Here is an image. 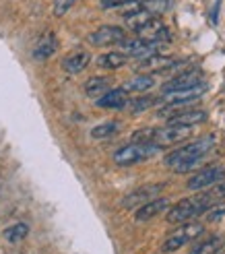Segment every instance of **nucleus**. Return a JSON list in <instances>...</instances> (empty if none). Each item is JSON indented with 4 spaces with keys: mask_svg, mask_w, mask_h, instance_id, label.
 <instances>
[{
    "mask_svg": "<svg viewBox=\"0 0 225 254\" xmlns=\"http://www.w3.org/2000/svg\"><path fill=\"white\" fill-rule=\"evenodd\" d=\"M223 217H225V205H223V202H217V205H213L205 213V221H209V223L221 221Z\"/></svg>",
    "mask_w": 225,
    "mask_h": 254,
    "instance_id": "nucleus-26",
    "label": "nucleus"
},
{
    "mask_svg": "<svg viewBox=\"0 0 225 254\" xmlns=\"http://www.w3.org/2000/svg\"><path fill=\"white\" fill-rule=\"evenodd\" d=\"M217 254H225V246H223V248H221V250H219Z\"/></svg>",
    "mask_w": 225,
    "mask_h": 254,
    "instance_id": "nucleus-30",
    "label": "nucleus"
},
{
    "mask_svg": "<svg viewBox=\"0 0 225 254\" xmlns=\"http://www.w3.org/2000/svg\"><path fill=\"white\" fill-rule=\"evenodd\" d=\"M205 234V225L203 223H198V221H186L182 223L178 230H173L168 238H166V242L161 244V252H176L180 248H184L186 244H190L194 242V240H198Z\"/></svg>",
    "mask_w": 225,
    "mask_h": 254,
    "instance_id": "nucleus-3",
    "label": "nucleus"
},
{
    "mask_svg": "<svg viewBox=\"0 0 225 254\" xmlns=\"http://www.w3.org/2000/svg\"><path fill=\"white\" fill-rule=\"evenodd\" d=\"M223 180H225V168L219 166V163H213V166H207L203 170H198L190 180L186 182V186H188V190L201 192V190H207V188L215 186Z\"/></svg>",
    "mask_w": 225,
    "mask_h": 254,
    "instance_id": "nucleus-5",
    "label": "nucleus"
},
{
    "mask_svg": "<svg viewBox=\"0 0 225 254\" xmlns=\"http://www.w3.org/2000/svg\"><path fill=\"white\" fill-rule=\"evenodd\" d=\"M164 188H166L164 182H161V184H145V186L136 188V190H132V192H128L126 196H124L122 198V207H126V209H132L136 205L141 207V205H145V202L157 198Z\"/></svg>",
    "mask_w": 225,
    "mask_h": 254,
    "instance_id": "nucleus-10",
    "label": "nucleus"
},
{
    "mask_svg": "<svg viewBox=\"0 0 225 254\" xmlns=\"http://www.w3.org/2000/svg\"><path fill=\"white\" fill-rule=\"evenodd\" d=\"M56 35L54 31H46L40 35V40L35 42V48H33V58L35 60H48L56 52Z\"/></svg>",
    "mask_w": 225,
    "mask_h": 254,
    "instance_id": "nucleus-16",
    "label": "nucleus"
},
{
    "mask_svg": "<svg viewBox=\"0 0 225 254\" xmlns=\"http://www.w3.org/2000/svg\"><path fill=\"white\" fill-rule=\"evenodd\" d=\"M168 209H169V198L157 196V198L149 200V202H145V205H141L139 209H136L134 219L136 221H149V219L157 217V215H161V213L168 211Z\"/></svg>",
    "mask_w": 225,
    "mask_h": 254,
    "instance_id": "nucleus-13",
    "label": "nucleus"
},
{
    "mask_svg": "<svg viewBox=\"0 0 225 254\" xmlns=\"http://www.w3.org/2000/svg\"><path fill=\"white\" fill-rule=\"evenodd\" d=\"M213 147H215V136L198 138L194 143H188V145H184L176 151H171V153H168L164 163L168 168H171L176 174H186V172L198 168V163L205 159V155Z\"/></svg>",
    "mask_w": 225,
    "mask_h": 254,
    "instance_id": "nucleus-2",
    "label": "nucleus"
},
{
    "mask_svg": "<svg viewBox=\"0 0 225 254\" xmlns=\"http://www.w3.org/2000/svg\"><path fill=\"white\" fill-rule=\"evenodd\" d=\"M116 132H118V122H104V124L95 126V128L91 130V136L93 138H110Z\"/></svg>",
    "mask_w": 225,
    "mask_h": 254,
    "instance_id": "nucleus-25",
    "label": "nucleus"
},
{
    "mask_svg": "<svg viewBox=\"0 0 225 254\" xmlns=\"http://www.w3.org/2000/svg\"><path fill=\"white\" fill-rule=\"evenodd\" d=\"M27 236H29V225L27 223H15V225H10V227H6V230H4V238L8 240L10 244L23 242Z\"/></svg>",
    "mask_w": 225,
    "mask_h": 254,
    "instance_id": "nucleus-24",
    "label": "nucleus"
},
{
    "mask_svg": "<svg viewBox=\"0 0 225 254\" xmlns=\"http://www.w3.org/2000/svg\"><path fill=\"white\" fill-rule=\"evenodd\" d=\"M126 62H128V56L124 52H108L97 58V66L108 68V70H116V68H122Z\"/></svg>",
    "mask_w": 225,
    "mask_h": 254,
    "instance_id": "nucleus-20",
    "label": "nucleus"
},
{
    "mask_svg": "<svg viewBox=\"0 0 225 254\" xmlns=\"http://www.w3.org/2000/svg\"><path fill=\"white\" fill-rule=\"evenodd\" d=\"M110 79L106 77H91L85 83V93L89 97H102L106 91H110Z\"/></svg>",
    "mask_w": 225,
    "mask_h": 254,
    "instance_id": "nucleus-22",
    "label": "nucleus"
},
{
    "mask_svg": "<svg viewBox=\"0 0 225 254\" xmlns=\"http://www.w3.org/2000/svg\"><path fill=\"white\" fill-rule=\"evenodd\" d=\"M159 151V147L155 143H130V145H124L120 147L116 153H114V163L120 168H128V166H134V163H141L149 157H153Z\"/></svg>",
    "mask_w": 225,
    "mask_h": 254,
    "instance_id": "nucleus-4",
    "label": "nucleus"
},
{
    "mask_svg": "<svg viewBox=\"0 0 225 254\" xmlns=\"http://www.w3.org/2000/svg\"><path fill=\"white\" fill-rule=\"evenodd\" d=\"M161 101V97H153V95H143V97H134V99H130L128 104H126V108L132 112V114H136V112H145V110H151L153 106H157Z\"/></svg>",
    "mask_w": 225,
    "mask_h": 254,
    "instance_id": "nucleus-23",
    "label": "nucleus"
},
{
    "mask_svg": "<svg viewBox=\"0 0 225 254\" xmlns=\"http://www.w3.org/2000/svg\"><path fill=\"white\" fill-rule=\"evenodd\" d=\"M91 62V54L89 52H74L70 56H66L62 60V70L68 74H79L83 72Z\"/></svg>",
    "mask_w": 225,
    "mask_h": 254,
    "instance_id": "nucleus-17",
    "label": "nucleus"
},
{
    "mask_svg": "<svg viewBox=\"0 0 225 254\" xmlns=\"http://www.w3.org/2000/svg\"><path fill=\"white\" fill-rule=\"evenodd\" d=\"M128 101H130L128 93L120 87V89H110V91H106L102 97H97L95 104L106 110H120V108H126Z\"/></svg>",
    "mask_w": 225,
    "mask_h": 254,
    "instance_id": "nucleus-15",
    "label": "nucleus"
},
{
    "mask_svg": "<svg viewBox=\"0 0 225 254\" xmlns=\"http://www.w3.org/2000/svg\"><path fill=\"white\" fill-rule=\"evenodd\" d=\"M74 2H77V0H54V6H52L54 17H64L66 12L72 8Z\"/></svg>",
    "mask_w": 225,
    "mask_h": 254,
    "instance_id": "nucleus-28",
    "label": "nucleus"
},
{
    "mask_svg": "<svg viewBox=\"0 0 225 254\" xmlns=\"http://www.w3.org/2000/svg\"><path fill=\"white\" fill-rule=\"evenodd\" d=\"M155 85V77L153 74H149V72H141V74H136L134 79L126 81L122 85V89L126 93H143V91H149Z\"/></svg>",
    "mask_w": 225,
    "mask_h": 254,
    "instance_id": "nucleus-18",
    "label": "nucleus"
},
{
    "mask_svg": "<svg viewBox=\"0 0 225 254\" xmlns=\"http://www.w3.org/2000/svg\"><path fill=\"white\" fill-rule=\"evenodd\" d=\"M205 83V77L201 68H186L178 74H173V77L161 87V91L164 93H173V91H184V89H192L196 85Z\"/></svg>",
    "mask_w": 225,
    "mask_h": 254,
    "instance_id": "nucleus-7",
    "label": "nucleus"
},
{
    "mask_svg": "<svg viewBox=\"0 0 225 254\" xmlns=\"http://www.w3.org/2000/svg\"><path fill=\"white\" fill-rule=\"evenodd\" d=\"M192 132V126H169L166 124V128H155V136H153V143L164 149V147H171V145H178L182 141L190 136Z\"/></svg>",
    "mask_w": 225,
    "mask_h": 254,
    "instance_id": "nucleus-9",
    "label": "nucleus"
},
{
    "mask_svg": "<svg viewBox=\"0 0 225 254\" xmlns=\"http://www.w3.org/2000/svg\"><path fill=\"white\" fill-rule=\"evenodd\" d=\"M207 120V112L205 110H196V108H186L182 112H178L176 116L168 118L169 126H196L203 124Z\"/></svg>",
    "mask_w": 225,
    "mask_h": 254,
    "instance_id": "nucleus-14",
    "label": "nucleus"
},
{
    "mask_svg": "<svg viewBox=\"0 0 225 254\" xmlns=\"http://www.w3.org/2000/svg\"><path fill=\"white\" fill-rule=\"evenodd\" d=\"M166 44L155 42V40H145V37H132V40H124L120 44V50L128 58H147L151 54H159V48H164Z\"/></svg>",
    "mask_w": 225,
    "mask_h": 254,
    "instance_id": "nucleus-6",
    "label": "nucleus"
},
{
    "mask_svg": "<svg viewBox=\"0 0 225 254\" xmlns=\"http://www.w3.org/2000/svg\"><path fill=\"white\" fill-rule=\"evenodd\" d=\"M223 196H225V182H219V184L211 186L207 190H201V192L194 194V196L182 198L173 207H169L166 219H168V223H186V221H192L194 217H198V215H205L213 205L221 202Z\"/></svg>",
    "mask_w": 225,
    "mask_h": 254,
    "instance_id": "nucleus-1",
    "label": "nucleus"
},
{
    "mask_svg": "<svg viewBox=\"0 0 225 254\" xmlns=\"http://www.w3.org/2000/svg\"><path fill=\"white\" fill-rule=\"evenodd\" d=\"M173 62H176V58H171V56H166V54H151V56H147V58H141L139 62H136V66L134 70H139V72H166Z\"/></svg>",
    "mask_w": 225,
    "mask_h": 254,
    "instance_id": "nucleus-11",
    "label": "nucleus"
},
{
    "mask_svg": "<svg viewBox=\"0 0 225 254\" xmlns=\"http://www.w3.org/2000/svg\"><path fill=\"white\" fill-rule=\"evenodd\" d=\"M130 0H99V6L102 8H116V6H124Z\"/></svg>",
    "mask_w": 225,
    "mask_h": 254,
    "instance_id": "nucleus-29",
    "label": "nucleus"
},
{
    "mask_svg": "<svg viewBox=\"0 0 225 254\" xmlns=\"http://www.w3.org/2000/svg\"><path fill=\"white\" fill-rule=\"evenodd\" d=\"M153 136H155V128H141V130H134L132 132V143H153Z\"/></svg>",
    "mask_w": 225,
    "mask_h": 254,
    "instance_id": "nucleus-27",
    "label": "nucleus"
},
{
    "mask_svg": "<svg viewBox=\"0 0 225 254\" xmlns=\"http://www.w3.org/2000/svg\"><path fill=\"white\" fill-rule=\"evenodd\" d=\"M136 33H139V37H145V40H155V42H161V44H168L171 40L169 29L166 27L164 21H161L159 17H153L149 23H145Z\"/></svg>",
    "mask_w": 225,
    "mask_h": 254,
    "instance_id": "nucleus-12",
    "label": "nucleus"
},
{
    "mask_svg": "<svg viewBox=\"0 0 225 254\" xmlns=\"http://www.w3.org/2000/svg\"><path fill=\"white\" fill-rule=\"evenodd\" d=\"M223 248V238L221 236H211L203 242H198L194 248H190L188 254H217Z\"/></svg>",
    "mask_w": 225,
    "mask_h": 254,
    "instance_id": "nucleus-21",
    "label": "nucleus"
},
{
    "mask_svg": "<svg viewBox=\"0 0 225 254\" xmlns=\"http://www.w3.org/2000/svg\"><path fill=\"white\" fill-rule=\"evenodd\" d=\"M126 40V31L118 25H104V27L95 29L93 33H89L87 42L97 48H106V46H120Z\"/></svg>",
    "mask_w": 225,
    "mask_h": 254,
    "instance_id": "nucleus-8",
    "label": "nucleus"
},
{
    "mask_svg": "<svg viewBox=\"0 0 225 254\" xmlns=\"http://www.w3.org/2000/svg\"><path fill=\"white\" fill-rule=\"evenodd\" d=\"M153 17H157V15H153L151 10H147V8H136V10H130V12H124V21H126V25L130 29H134V31H139L145 23H149Z\"/></svg>",
    "mask_w": 225,
    "mask_h": 254,
    "instance_id": "nucleus-19",
    "label": "nucleus"
}]
</instances>
